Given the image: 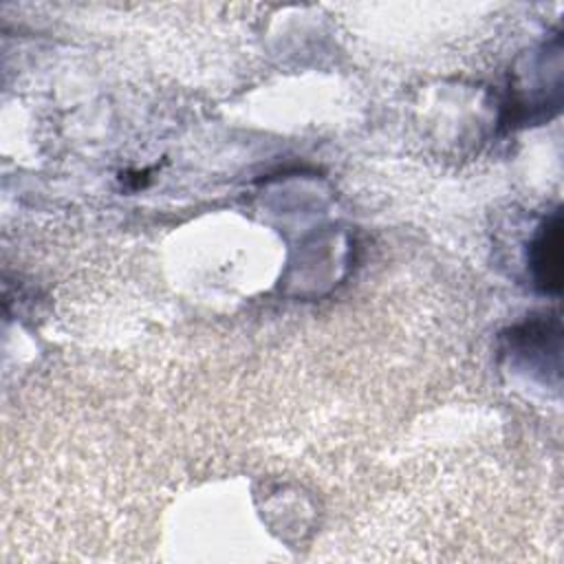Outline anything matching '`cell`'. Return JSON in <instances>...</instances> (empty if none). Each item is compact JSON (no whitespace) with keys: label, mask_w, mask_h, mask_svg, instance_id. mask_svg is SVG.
Instances as JSON below:
<instances>
[{"label":"cell","mask_w":564,"mask_h":564,"mask_svg":"<svg viewBox=\"0 0 564 564\" xmlns=\"http://www.w3.org/2000/svg\"><path fill=\"white\" fill-rule=\"evenodd\" d=\"M529 264L533 280L544 293H560L562 286V216L546 218L531 242Z\"/></svg>","instance_id":"cell-1"}]
</instances>
